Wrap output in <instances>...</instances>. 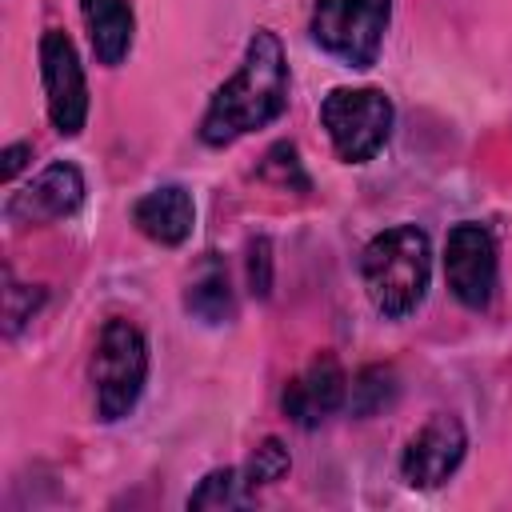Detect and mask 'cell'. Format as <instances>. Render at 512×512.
Masks as SVG:
<instances>
[{
  "instance_id": "7c38bea8",
  "label": "cell",
  "mask_w": 512,
  "mask_h": 512,
  "mask_svg": "<svg viewBox=\"0 0 512 512\" xmlns=\"http://www.w3.org/2000/svg\"><path fill=\"white\" fill-rule=\"evenodd\" d=\"M80 16H84L96 60L116 68L132 48V32H136L132 4L128 0H80Z\"/></svg>"
},
{
  "instance_id": "5bb4252c",
  "label": "cell",
  "mask_w": 512,
  "mask_h": 512,
  "mask_svg": "<svg viewBox=\"0 0 512 512\" xmlns=\"http://www.w3.org/2000/svg\"><path fill=\"white\" fill-rule=\"evenodd\" d=\"M392 396H396V376H392V368H380V364L356 372V380L348 384V408L356 416L380 412L384 404H392Z\"/></svg>"
},
{
  "instance_id": "ffe728a7",
  "label": "cell",
  "mask_w": 512,
  "mask_h": 512,
  "mask_svg": "<svg viewBox=\"0 0 512 512\" xmlns=\"http://www.w3.org/2000/svg\"><path fill=\"white\" fill-rule=\"evenodd\" d=\"M28 156H32V148H28V144H8V148H4V168H0V176H4V180H12V176L24 168V160H28Z\"/></svg>"
},
{
  "instance_id": "6da1fadb",
  "label": "cell",
  "mask_w": 512,
  "mask_h": 512,
  "mask_svg": "<svg viewBox=\"0 0 512 512\" xmlns=\"http://www.w3.org/2000/svg\"><path fill=\"white\" fill-rule=\"evenodd\" d=\"M284 108H288L284 48H280L276 32L260 28L248 40L236 76L216 88V96H212V104L200 120V140L212 144V148H224V144L264 128V124H272Z\"/></svg>"
},
{
  "instance_id": "ba28073f",
  "label": "cell",
  "mask_w": 512,
  "mask_h": 512,
  "mask_svg": "<svg viewBox=\"0 0 512 512\" xmlns=\"http://www.w3.org/2000/svg\"><path fill=\"white\" fill-rule=\"evenodd\" d=\"M464 448H468V436H464V424L448 412H436L404 448V460H400V472L412 488H436L444 484L460 460H464Z\"/></svg>"
},
{
  "instance_id": "3957f363",
  "label": "cell",
  "mask_w": 512,
  "mask_h": 512,
  "mask_svg": "<svg viewBox=\"0 0 512 512\" xmlns=\"http://www.w3.org/2000/svg\"><path fill=\"white\" fill-rule=\"evenodd\" d=\"M92 388L100 420H120L136 408L144 380H148V344L132 320H108L96 336L92 352Z\"/></svg>"
},
{
  "instance_id": "8992f818",
  "label": "cell",
  "mask_w": 512,
  "mask_h": 512,
  "mask_svg": "<svg viewBox=\"0 0 512 512\" xmlns=\"http://www.w3.org/2000/svg\"><path fill=\"white\" fill-rule=\"evenodd\" d=\"M40 76H44L52 128L60 136H76L88 120V84H84L80 56L60 28H48L40 36Z\"/></svg>"
},
{
  "instance_id": "9a60e30c",
  "label": "cell",
  "mask_w": 512,
  "mask_h": 512,
  "mask_svg": "<svg viewBox=\"0 0 512 512\" xmlns=\"http://www.w3.org/2000/svg\"><path fill=\"white\" fill-rule=\"evenodd\" d=\"M244 488H252L248 476H240L236 468H216L196 484V492L188 496V508H236L248 500Z\"/></svg>"
},
{
  "instance_id": "277c9868",
  "label": "cell",
  "mask_w": 512,
  "mask_h": 512,
  "mask_svg": "<svg viewBox=\"0 0 512 512\" xmlns=\"http://www.w3.org/2000/svg\"><path fill=\"white\" fill-rule=\"evenodd\" d=\"M392 0H316L312 40L348 68H372L384 44Z\"/></svg>"
},
{
  "instance_id": "2e32d148",
  "label": "cell",
  "mask_w": 512,
  "mask_h": 512,
  "mask_svg": "<svg viewBox=\"0 0 512 512\" xmlns=\"http://www.w3.org/2000/svg\"><path fill=\"white\" fill-rule=\"evenodd\" d=\"M288 464H292V460H288V448H284L276 436H268V440L252 452V460H248V472H244V476H248V484H252V488H256V484H272V480H280V476L288 472Z\"/></svg>"
},
{
  "instance_id": "e0dca14e",
  "label": "cell",
  "mask_w": 512,
  "mask_h": 512,
  "mask_svg": "<svg viewBox=\"0 0 512 512\" xmlns=\"http://www.w3.org/2000/svg\"><path fill=\"white\" fill-rule=\"evenodd\" d=\"M248 288H252V296L272 292V244L264 236H256L248 244Z\"/></svg>"
},
{
  "instance_id": "52a82bcc",
  "label": "cell",
  "mask_w": 512,
  "mask_h": 512,
  "mask_svg": "<svg viewBox=\"0 0 512 512\" xmlns=\"http://www.w3.org/2000/svg\"><path fill=\"white\" fill-rule=\"evenodd\" d=\"M444 280L464 308H484L496 292V244L480 224H456L444 240Z\"/></svg>"
},
{
  "instance_id": "d6986e66",
  "label": "cell",
  "mask_w": 512,
  "mask_h": 512,
  "mask_svg": "<svg viewBox=\"0 0 512 512\" xmlns=\"http://www.w3.org/2000/svg\"><path fill=\"white\" fill-rule=\"evenodd\" d=\"M20 288H24V284H12V280H8V292H4V296H8V308H4V316H8V332H16V328L32 316V308L40 304V292H32V296L24 300Z\"/></svg>"
},
{
  "instance_id": "ac0fdd59",
  "label": "cell",
  "mask_w": 512,
  "mask_h": 512,
  "mask_svg": "<svg viewBox=\"0 0 512 512\" xmlns=\"http://www.w3.org/2000/svg\"><path fill=\"white\" fill-rule=\"evenodd\" d=\"M264 176H276L280 184H296L300 192L308 188V176L300 172V160H296V148L292 144H276L268 156H264Z\"/></svg>"
},
{
  "instance_id": "4fadbf2b",
  "label": "cell",
  "mask_w": 512,
  "mask_h": 512,
  "mask_svg": "<svg viewBox=\"0 0 512 512\" xmlns=\"http://www.w3.org/2000/svg\"><path fill=\"white\" fill-rule=\"evenodd\" d=\"M188 312L204 324H224L232 320L236 304H232V288H228V272L220 260H204L200 276L188 284V296H184Z\"/></svg>"
},
{
  "instance_id": "9c48e42d",
  "label": "cell",
  "mask_w": 512,
  "mask_h": 512,
  "mask_svg": "<svg viewBox=\"0 0 512 512\" xmlns=\"http://www.w3.org/2000/svg\"><path fill=\"white\" fill-rule=\"evenodd\" d=\"M84 200V176L76 164H48L32 184H24L12 200H8V220L12 224H48V220H64L80 208Z\"/></svg>"
},
{
  "instance_id": "30bf717a",
  "label": "cell",
  "mask_w": 512,
  "mask_h": 512,
  "mask_svg": "<svg viewBox=\"0 0 512 512\" xmlns=\"http://www.w3.org/2000/svg\"><path fill=\"white\" fill-rule=\"evenodd\" d=\"M348 400V376L336 364V356H316L288 388H284V412L300 424L312 428L324 416H332Z\"/></svg>"
},
{
  "instance_id": "5b68a950",
  "label": "cell",
  "mask_w": 512,
  "mask_h": 512,
  "mask_svg": "<svg viewBox=\"0 0 512 512\" xmlns=\"http://www.w3.org/2000/svg\"><path fill=\"white\" fill-rule=\"evenodd\" d=\"M320 120L340 160H372L392 132V100L380 88H332L320 104Z\"/></svg>"
},
{
  "instance_id": "8fae6325",
  "label": "cell",
  "mask_w": 512,
  "mask_h": 512,
  "mask_svg": "<svg viewBox=\"0 0 512 512\" xmlns=\"http://www.w3.org/2000/svg\"><path fill=\"white\" fill-rule=\"evenodd\" d=\"M132 220H136V228H140L148 240L176 248V244H184V240L192 236L196 204H192L188 188H180V184H164V188H152L148 196L136 200Z\"/></svg>"
},
{
  "instance_id": "7a4b0ae2",
  "label": "cell",
  "mask_w": 512,
  "mask_h": 512,
  "mask_svg": "<svg viewBox=\"0 0 512 512\" xmlns=\"http://www.w3.org/2000/svg\"><path fill=\"white\" fill-rule=\"evenodd\" d=\"M360 276L368 300L384 316H408L428 292L432 276V248L416 224H396L368 240L360 256Z\"/></svg>"
}]
</instances>
